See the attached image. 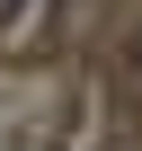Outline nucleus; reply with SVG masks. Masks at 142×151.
Listing matches in <instances>:
<instances>
[{"instance_id":"1","label":"nucleus","mask_w":142,"mask_h":151,"mask_svg":"<svg viewBox=\"0 0 142 151\" xmlns=\"http://www.w3.org/2000/svg\"><path fill=\"white\" fill-rule=\"evenodd\" d=\"M18 18H27V0H0V27H18Z\"/></svg>"}]
</instances>
